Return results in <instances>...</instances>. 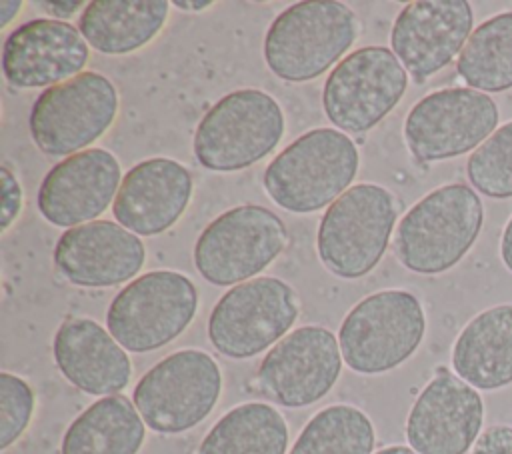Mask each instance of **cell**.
<instances>
[{
    "instance_id": "obj_1",
    "label": "cell",
    "mask_w": 512,
    "mask_h": 454,
    "mask_svg": "<svg viewBox=\"0 0 512 454\" xmlns=\"http://www.w3.org/2000/svg\"><path fill=\"white\" fill-rule=\"evenodd\" d=\"M484 224V204L464 182H450L420 198L394 234V252L416 274H440L454 268L474 246Z\"/></svg>"
},
{
    "instance_id": "obj_2",
    "label": "cell",
    "mask_w": 512,
    "mask_h": 454,
    "mask_svg": "<svg viewBox=\"0 0 512 454\" xmlns=\"http://www.w3.org/2000/svg\"><path fill=\"white\" fill-rule=\"evenodd\" d=\"M358 148L336 128H314L288 144L264 170V190L288 212L310 214L330 206L356 178Z\"/></svg>"
},
{
    "instance_id": "obj_3",
    "label": "cell",
    "mask_w": 512,
    "mask_h": 454,
    "mask_svg": "<svg viewBox=\"0 0 512 454\" xmlns=\"http://www.w3.org/2000/svg\"><path fill=\"white\" fill-rule=\"evenodd\" d=\"M356 14L336 0L296 2L282 10L264 36L266 66L286 82L324 74L354 44Z\"/></svg>"
},
{
    "instance_id": "obj_4",
    "label": "cell",
    "mask_w": 512,
    "mask_h": 454,
    "mask_svg": "<svg viewBox=\"0 0 512 454\" xmlns=\"http://www.w3.org/2000/svg\"><path fill=\"white\" fill-rule=\"evenodd\" d=\"M398 218L396 196L380 184H354L324 212L316 248L338 278L366 276L382 260Z\"/></svg>"
},
{
    "instance_id": "obj_5",
    "label": "cell",
    "mask_w": 512,
    "mask_h": 454,
    "mask_svg": "<svg viewBox=\"0 0 512 454\" xmlns=\"http://www.w3.org/2000/svg\"><path fill=\"white\" fill-rule=\"evenodd\" d=\"M284 136V112L258 88H240L206 110L194 132V156L214 172L244 170L266 158Z\"/></svg>"
},
{
    "instance_id": "obj_6",
    "label": "cell",
    "mask_w": 512,
    "mask_h": 454,
    "mask_svg": "<svg viewBox=\"0 0 512 454\" xmlns=\"http://www.w3.org/2000/svg\"><path fill=\"white\" fill-rule=\"evenodd\" d=\"M426 332L420 300L408 290H380L362 298L342 320V360L358 374H384L406 362Z\"/></svg>"
},
{
    "instance_id": "obj_7",
    "label": "cell",
    "mask_w": 512,
    "mask_h": 454,
    "mask_svg": "<svg viewBox=\"0 0 512 454\" xmlns=\"http://www.w3.org/2000/svg\"><path fill=\"white\" fill-rule=\"evenodd\" d=\"M198 310L194 282L174 270H154L128 282L106 312L108 332L128 352H152L176 340Z\"/></svg>"
},
{
    "instance_id": "obj_8",
    "label": "cell",
    "mask_w": 512,
    "mask_h": 454,
    "mask_svg": "<svg viewBox=\"0 0 512 454\" xmlns=\"http://www.w3.org/2000/svg\"><path fill=\"white\" fill-rule=\"evenodd\" d=\"M220 392L222 372L216 360L186 348L154 364L134 386L132 402L150 430L180 434L214 410Z\"/></svg>"
},
{
    "instance_id": "obj_9",
    "label": "cell",
    "mask_w": 512,
    "mask_h": 454,
    "mask_svg": "<svg viewBox=\"0 0 512 454\" xmlns=\"http://www.w3.org/2000/svg\"><path fill=\"white\" fill-rule=\"evenodd\" d=\"M288 246L284 222L268 208L242 204L216 216L194 244V266L214 286H236L272 264Z\"/></svg>"
},
{
    "instance_id": "obj_10",
    "label": "cell",
    "mask_w": 512,
    "mask_h": 454,
    "mask_svg": "<svg viewBox=\"0 0 512 454\" xmlns=\"http://www.w3.org/2000/svg\"><path fill=\"white\" fill-rule=\"evenodd\" d=\"M118 114L116 86L98 72H82L46 88L30 110V134L40 152L68 158L88 150Z\"/></svg>"
},
{
    "instance_id": "obj_11",
    "label": "cell",
    "mask_w": 512,
    "mask_h": 454,
    "mask_svg": "<svg viewBox=\"0 0 512 454\" xmlns=\"http://www.w3.org/2000/svg\"><path fill=\"white\" fill-rule=\"evenodd\" d=\"M298 296L274 276H260L232 286L212 308L208 338L234 360L252 358L280 342L298 318Z\"/></svg>"
},
{
    "instance_id": "obj_12",
    "label": "cell",
    "mask_w": 512,
    "mask_h": 454,
    "mask_svg": "<svg viewBox=\"0 0 512 454\" xmlns=\"http://www.w3.org/2000/svg\"><path fill=\"white\" fill-rule=\"evenodd\" d=\"M498 128L490 94L452 86L420 98L404 120V142L420 162H438L474 152Z\"/></svg>"
},
{
    "instance_id": "obj_13",
    "label": "cell",
    "mask_w": 512,
    "mask_h": 454,
    "mask_svg": "<svg viewBox=\"0 0 512 454\" xmlns=\"http://www.w3.org/2000/svg\"><path fill=\"white\" fill-rule=\"evenodd\" d=\"M408 72L384 46H364L342 58L328 74L322 106L328 120L352 134L374 128L402 100Z\"/></svg>"
},
{
    "instance_id": "obj_14",
    "label": "cell",
    "mask_w": 512,
    "mask_h": 454,
    "mask_svg": "<svg viewBox=\"0 0 512 454\" xmlns=\"http://www.w3.org/2000/svg\"><path fill=\"white\" fill-rule=\"evenodd\" d=\"M336 336L324 326H300L276 342L260 362L258 390L274 404L304 408L324 398L342 372Z\"/></svg>"
},
{
    "instance_id": "obj_15",
    "label": "cell",
    "mask_w": 512,
    "mask_h": 454,
    "mask_svg": "<svg viewBox=\"0 0 512 454\" xmlns=\"http://www.w3.org/2000/svg\"><path fill=\"white\" fill-rule=\"evenodd\" d=\"M480 392L448 368H438L406 418V440L418 454H466L482 434Z\"/></svg>"
},
{
    "instance_id": "obj_16",
    "label": "cell",
    "mask_w": 512,
    "mask_h": 454,
    "mask_svg": "<svg viewBox=\"0 0 512 454\" xmlns=\"http://www.w3.org/2000/svg\"><path fill=\"white\" fill-rule=\"evenodd\" d=\"M474 26L466 0H416L396 16L390 46L404 70L424 82L460 56Z\"/></svg>"
},
{
    "instance_id": "obj_17",
    "label": "cell",
    "mask_w": 512,
    "mask_h": 454,
    "mask_svg": "<svg viewBox=\"0 0 512 454\" xmlns=\"http://www.w3.org/2000/svg\"><path fill=\"white\" fill-rule=\"evenodd\" d=\"M88 58V42L76 26L56 18H34L6 36L2 72L14 88H52L82 74Z\"/></svg>"
},
{
    "instance_id": "obj_18",
    "label": "cell",
    "mask_w": 512,
    "mask_h": 454,
    "mask_svg": "<svg viewBox=\"0 0 512 454\" xmlns=\"http://www.w3.org/2000/svg\"><path fill=\"white\" fill-rule=\"evenodd\" d=\"M120 178V162L112 152L82 150L48 170L38 188V210L60 228L94 222L116 200Z\"/></svg>"
},
{
    "instance_id": "obj_19",
    "label": "cell",
    "mask_w": 512,
    "mask_h": 454,
    "mask_svg": "<svg viewBox=\"0 0 512 454\" xmlns=\"http://www.w3.org/2000/svg\"><path fill=\"white\" fill-rule=\"evenodd\" d=\"M146 260L142 240L118 222L94 220L64 230L54 246L58 272L74 286L108 288L132 280Z\"/></svg>"
},
{
    "instance_id": "obj_20",
    "label": "cell",
    "mask_w": 512,
    "mask_h": 454,
    "mask_svg": "<svg viewBox=\"0 0 512 454\" xmlns=\"http://www.w3.org/2000/svg\"><path fill=\"white\" fill-rule=\"evenodd\" d=\"M190 170L170 158H150L132 166L118 188L112 212L136 236H156L172 228L192 198Z\"/></svg>"
},
{
    "instance_id": "obj_21",
    "label": "cell",
    "mask_w": 512,
    "mask_h": 454,
    "mask_svg": "<svg viewBox=\"0 0 512 454\" xmlns=\"http://www.w3.org/2000/svg\"><path fill=\"white\" fill-rule=\"evenodd\" d=\"M62 376L86 394L114 396L132 376V362L116 338L90 318L62 322L52 342Z\"/></svg>"
},
{
    "instance_id": "obj_22",
    "label": "cell",
    "mask_w": 512,
    "mask_h": 454,
    "mask_svg": "<svg viewBox=\"0 0 512 454\" xmlns=\"http://www.w3.org/2000/svg\"><path fill=\"white\" fill-rule=\"evenodd\" d=\"M450 362L454 374L476 390L512 384V302L470 318L452 344Z\"/></svg>"
},
{
    "instance_id": "obj_23",
    "label": "cell",
    "mask_w": 512,
    "mask_h": 454,
    "mask_svg": "<svg viewBox=\"0 0 512 454\" xmlns=\"http://www.w3.org/2000/svg\"><path fill=\"white\" fill-rule=\"evenodd\" d=\"M166 0H92L80 16V34L102 54L122 56L152 42L166 24Z\"/></svg>"
},
{
    "instance_id": "obj_24",
    "label": "cell",
    "mask_w": 512,
    "mask_h": 454,
    "mask_svg": "<svg viewBox=\"0 0 512 454\" xmlns=\"http://www.w3.org/2000/svg\"><path fill=\"white\" fill-rule=\"evenodd\" d=\"M146 424L126 396H104L68 426L60 454H138Z\"/></svg>"
},
{
    "instance_id": "obj_25",
    "label": "cell",
    "mask_w": 512,
    "mask_h": 454,
    "mask_svg": "<svg viewBox=\"0 0 512 454\" xmlns=\"http://www.w3.org/2000/svg\"><path fill=\"white\" fill-rule=\"evenodd\" d=\"M286 446L284 416L270 404L244 402L208 430L196 454H286Z\"/></svg>"
},
{
    "instance_id": "obj_26",
    "label": "cell",
    "mask_w": 512,
    "mask_h": 454,
    "mask_svg": "<svg viewBox=\"0 0 512 454\" xmlns=\"http://www.w3.org/2000/svg\"><path fill=\"white\" fill-rule=\"evenodd\" d=\"M456 70L468 88L484 94L512 88V10L498 12L472 30Z\"/></svg>"
},
{
    "instance_id": "obj_27",
    "label": "cell",
    "mask_w": 512,
    "mask_h": 454,
    "mask_svg": "<svg viewBox=\"0 0 512 454\" xmlns=\"http://www.w3.org/2000/svg\"><path fill=\"white\" fill-rule=\"evenodd\" d=\"M372 420L356 406L332 404L316 412L288 454H372Z\"/></svg>"
},
{
    "instance_id": "obj_28",
    "label": "cell",
    "mask_w": 512,
    "mask_h": 454,
    "mask_svg": "<svg viewBox=\"0 0 512 454\" xmlns=\"http://www.w3.org/2000/svg\"><path fill=\"white\" fill-rule=\"evenodd\" d=\"M470 186L488 198H512V120L498 126L466 160Z\"/></svg>"
},
{
    "instance_id": "obj_29",
    "label": "cell",
    "mask_w": 512,
    "mask_h": 454,
    "mask_svg": "<svg viewBox=\"0 0 512 454\" xmlns=\"http://www.w3.org/2000/svg\"><path fill=\"white\" fill-rule=\"evenodd\" d=\"M34 390L16 374L0 372V450L10 448L34 414Z\"/></svg>"
},
{
    "instance_id": "obj_30",
    "label": "cell",
    "mask_w": 512,
    "mask_h": 454,
    "mask_svg": "<svg viewBox=\"0 0 512 454\" xmlns=\"http://www.w3.org/2000/svg\"><path fill=\"white\" fill-rule=\"evenodd\" d=\"M0 186H2L0 232H6L22 210V186L6 166L0 168Z\"/></svg>"
},
{
    "instance_id": "obj_31",
    "label": "cell",
    "mask_w": 512,
    "mask_h": 454,
    "mask_svg": "<svg viewBox=\"0 0 512 454\" xmlns=\"http://www.w3.org/2000/svg\"><path fill=\"white\" fill-rule=\"evenodd\" d=\"M472 454H512V426H488L472 446Z\"/></svg>"
},
{
    "instance_id": "obj_32",
    "label": "cell",
    "mask_w": 512,
    "mask_h": 454,
    "mask_svg": "<svg viewBox=\"0 0 512 454\" xmlns=\"http://www.w3.org/2000/svg\"><path fill=\"white\" fill-rule=\"evenodd\" d=\"M500 260L508 272H512V216L508 218L500 236Z\"/></svg>"
},
{
    "instance_id": "obj_33",
    "label": "cell",
    "mask_w": 512,
    "mask_h": 454,
    "mask_svg": "<svg viewBox=\"0 0 512 454\" xmlns=\"http://www.w3.org/2000/svg\"><path fill=\"white\" fill-rule=\"evenodd\" d=\"M22 8V0H2L0 2V28H6L12 18L18 16Z\"/></svg>"
},
{
    "instance_id": "obj_34",
    "label": "cell",
    "mask_w": 512,
    "mask_h": 454,
    "mask_svg": "<svg viewBox=\"0 0 512 454\" xmlns=\"http://www.w3.org/2000/svg\"><path fill=\"white\" fill-rule=\"evenodd\" d=\"M42 6H46L54 16L64 18V16H72L84 4L82 2H44Z\"/></svg>"
},
{
    "instance_id": "obj_35",
    "label": "cell",
    "mask_w": 512,
    "mask_h": 454,
    "mask_svg": "<svg viewBox=\"0 0 512 454\" xmlns=\"http://www.w3.org/2000/svg\"><path fill=\"white\" fill-rule=\"evenodd\" d=\"M214 2L212 0H200V2H184V0H176L174 6L176 8H182V10H192V12H200V10H206L210 8Z\"/></svg>"
},
{
    "instance_id": "obj_36",
    "label": "cell",
    "mask_w": 512,
    "mask_h": 454,
    "mask_svg": "<svg viewBox=\"0 0 512 454\" xmlns=\"http://www.w3.org/2000/svg\"><path fill=\"white\" fill-rule=\"evenodd\" d=\"M374 454H418L414 452L410 446H400V444H394V446H386Z\"/></svg>"
}]
</instances>
